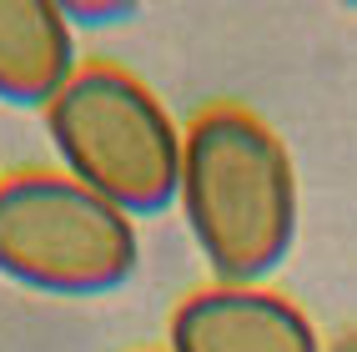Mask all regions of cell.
I'll list each match as a JSON object with an SVG mask.
<instances>
[{
  "label": "cell",
  "mask_w": 357,
  "mask_h": 352,
  "mask_svg": "<svg viewBox=\"0 0 357 352\" xmlns=\"http://www.w3.org/2000/svg\"><path fill=\"white\" fill-rule=\"evenodd\" d=\"M61 10L70 20V31H81V26H116V20L136 15V6H86V0H61Z\"/></svg>",
  "instance_id": "6"
},
{
  "label": "cell",
  "mask_w": 357,
  "mask_h": 352,
  "mask_svg": "<svg viewBox=\"0 0 357 352\" xmlns=\"http://www.w3.org/2000/svg\"><path fill=\"white\" fill-rule=\"evenodd\" d=\"M176 206L211 282L267 287L297 247V167L282 136L247 106H206L181 131Z\"/></svg>",
  "instance_id": "1"
},
{
  "label": "cell",
  "mask_w": 357,
  "mask_h": 352,
  "mask_svg": "<svg viewBox=\"0 0 357 352\" xmlns=\"http://www.w3.org/2000/svg\"><path fill=\"white\" fill-rule=\"evenodd\" d=\"M141 262L126 211L66 171L0 176V277L45 297H106Z\"/></svg>",
  "instance_id": "3"
},
{
  "label": "cell",
  "mask_w": 357,
  "mask_h": 352,
  "mask_svg": "<svg viewBox=\"0 0 357 352\" xmlns=\"http://www.w3.org/2000/svg\"><path fill=\"white\" fill-rule=\"evenodd\" d=\"M81 70L61 0H0V101L45 111Z\"/></svg>",
  "instance_id": "5"
},
{
  "label": "cell",
  "mask_w": 357,
  "mask_h": 352,
  "mask_svg": "<svg viewBox=\"0 0 357 352\" xmlns=\"http://www.w3.org/2000/svg\"><path fill=\"white\" fill-rule=\"evenodd\" d=\"M166 352H322V337L292 297L211 282L176 302Z\"/></svg>",
  "instance_id": "4"
},
{
  "label": "cell",
  "mask_w": 357,
  "mask_h": 352,
  "mask_svg": "<svg viewBox=\"0 0 357 352\" xmlns=\"http://www.w3.org/2000/svg\"><path fill=\"white\" fill-rule=\"evenodd\" d=\"M61 171L126 217H161L181 186V126L146 81L111 61H81L40 111Z\"/></svg>",
  "instance_id": "2"
},
{
  "label": "cell",
  "mask_w": 357,
  "mask_h": 352,
  "mask_svg": "<svg viewBox=\"0 0 357 352\" xmlns=\"http://www.w3.org/2000/svg\"><path fill=\"white\" fill-rule=\"evenodd\" d=\"M322 352H357V327H347L337 337H322Z\"/></svg>",
  "instance_id": "7"
}]
</instances>
